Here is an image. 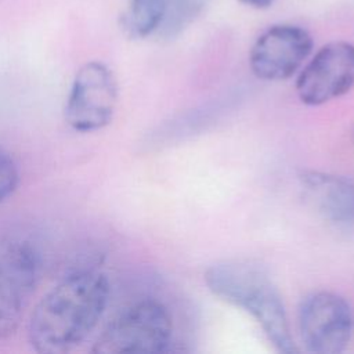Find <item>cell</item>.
<instances>
[{
  "mask_svg": "<svg viewBox=\"0 0 354 354\" xmlns=\"http://www.w3.org/2000/svg\"><path fill=\"white\" fill-rule=\"evenodd\" d=\"M313 46V37L304 28L272 25L253 43L249 53L250 69L261 80H285L300 68Z\"/></svg>",
  "mask_w": 354,
  "mask_h": 354,
  "instance_id": "ba28073f",
  "label": "cell"
},
{
  "mask_svg": "<svg viewBox=\"0 0 354 354\" xmlns=\"http://www.w3.org/2000/svg\"><path fill=\"white\" fill-rule=\"evenodd\" d=\"M166 12L165 0H129L120 17V29L129 39L156 36Z\"/></svg>",
  "mask_w": 354,
  "mask_h": 354,
  "instance_id": "30bf717a",
  "label": "cell"
},
{
  "mask_svg": "<svg viewBox=\"0 0 354 354\" xmlns=\"http://www.w3.org/2000/svg\"><path fill=\"white\" fill-rule=\"evenodd\" d=\"M299 181L304 198L319 216L335 224L354 223V183L351 180L308 170L300 174Z\"/></svg>",
  "mask_w": 354,
  "mask_h": 354,
  "instance_id": "9c48e42d",
  "label": "cell"
},
{
  "mask_svg": "<svg viewBox=\"0 0 354 354\" xmlns=\"http://www.w3.org/2000/svg\"><path fill=\"white\" fill-rule=\"evenodd\" d=\"M119 86L112 69L101 61L84 64L75 75L64 106V118L77 133H93L111 123Z\"/></svg>",
  "mask_w": 354,
  "mask_h": 354,
  "instance_id": "5b68a950",
  "label": "cell"
},
{
  "mask_svg": "<svg viewBox=\"0 0 354 354\" xmlns=\"http://www.w3.org/2000/svg\"><path fill=\"white\" fill-rule=\"evenodd\" d=\"M19 184V169L14 156L0 147V203L10 198Z\"/></svg>",
  "mask_w": 354,
  "mask_h": 354,
  "instance_id": "7c38bea8",
  "label": "cell"
},
{
  "mask_svg": "<svg viewBox=\"0 0 354 354\" xmlns=\"http://www.w3.org/2000/svg\"><path fill=\"white\" fill-rule=\"evenodd\" d=\"M41 274L36 246L17 236L0 238V342L15 333Z\"/></svg>",
  "mask_w": 354,
  "mask_h": 354,
  "instance_id": "277c9868",
  "label": "cell"
},
{
  "mask_svg": "<svg viewBox=\"0 0 354 354\" xmlns=\"http://www.w3.org/2000/svg\"><path fill=\"white\" fill-rule=\"evenodd\" d=\"M351 328L350 306L337 293L314 292L299 307V332L310 353L339 354L344 351Z\"/></svg>",
  "mask_w": 354,
  "mask_h": 354,
  "instance_id": "8992f818",
  "label": "cell"
},
{
  "mask_svg": "<svg viewBox=\"0 0 354 354\" xmlns=\"http://www.w3.org/2000/svg\"><path fill=\"white\" fill-rule=\"evenodd\" d=\"M173 337V321L169 310L159 301L145 299L134 303L111 321L95 340L91 351L163 353Z\"/></svg>",
  "mask_w": 354,
  "mask_h": 354,
  "instance_id": "3957f363",
  "label": "cell"
},
{
  "mask_svg": "<svg viewBox=\"0 0 354 354\" xmlns=\"http://www.w3.org/2000/svg\"><path fill=\"white\" fill-rule=\"evenodd\" d=\"M205 282L214 296L249 313L277 351H297L281 295L263 267L245 260L221 261L206 270Z\"/></svg>",
  "mask_w": 354,
  "mask_h": 354,
  "instance_id": "7a4b0ae2",
  "label": "cell"
},
{
  "mask_svg": "<svg viewBox=\"0 0 354 354\" xmlns=\"http://www.w3.org/2000/svg\"><path fill=\"white\" fill-rule=\"evenodd\" d=\"M354 87V44L332 41L321 47L300 72L296 91L306 105L317 106Z\"/></svg>",
  "mask_w": 354,
  "mask_h": 354,
  "instance_id": "52a82bcc",
  "label": "cell"
},
{
  "mask_svg": "<svg viewBox=\"0 0 354 354\" xmlns=\"http://www.w3.org/2000/svg\"><path fill=\"white\" fill-rule=\"evenodd\" d=\"M109 281L97 270H76L35 306L28 340L40 354H65L80 346L98 325L109 300Z\"/></svg>",
  "mask_w": 354,
  "mask_h": 354,
  "instance_id": "6da1fadb",
  "label": "cell"
},
{
  "mask_svg": "<svg viewBox=\"0 0 354 354\" xmlns=\"http://www.w3.org/2000/svg\"><path fill=\"white\" fill-rule=\"evenodd\" d=\"M166 12L156 37L171 40L181 35L203 11L207 0H165Z\"/></svg>",
  "mask_w": 354,
  "mask_h": 354,
  "instance_id": "8fae6325",
  "label": "cell"
},
{
  "mask_svg": "<svg viewBox=\"0 0 354 354\" xmlns=\"http://www.w3.org/2000/svg\"><path fill=\"white\" fill-rule=\"evenodd\" d=\"M351 141H353V144H354V123H353V126H351Z\"/></svg>",
  "mask_w": 354,
  "mask_h": 354,
  "instance_id": "5bb4252c",
  "label": "cell"
},
{
  "mask_svg": "<svg viewBox=\"0 0 354 354\" xmlns=\"http://www.w3.org/2000/svg\"><path fill=\"white\" fill-rule=\"evenodd\" d=\"M242 4L256 8V10H264L268 8L275 0H239Z\"/></svg>",
  "mask_w": 354,
  "mask_h": 354,
  "instance_id": "4fadbf2b",
  "label": "cell"
}]
</instances>
